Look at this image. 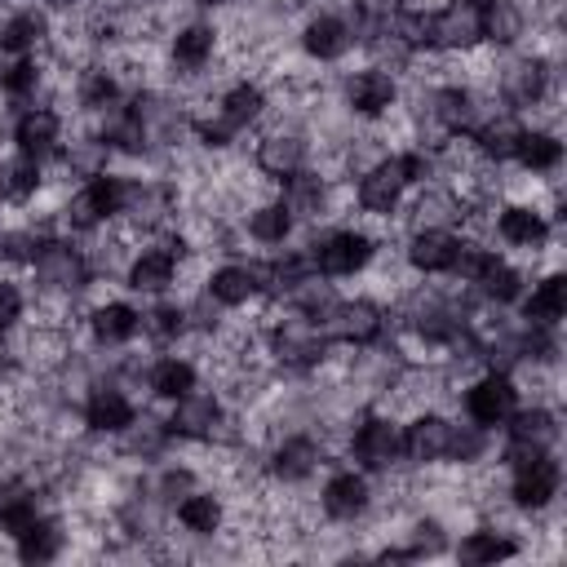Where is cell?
Instances as JSON below:
<instances>
[{"label": "cell", "mask_w": 567, "mask_h": 567, "mask_svg": "<svg viewBox=\"0 0 567 567\" xmlns=\"http://www.w3.org/2000/svg\"><path fill=\"white\" fill-rule=\"evenodd\" d=\"M456 248H461V239H456L447 226H416L403 257H408V266L421 270V275H443V270H452Z\"/></svg>", "instance_id": "cell-22"}, {"label": "cell", "mask_w": 567, "mask_h": 567, "mask_svg": "<svg viewBox=\"0 0 567 567\" xmlns=\"http://www.w3.org/2000/svg\"><path fill=\"white\" fill-rule=\"evenodd\" d=\"M186 328H190L186 323V306H177V301H155L142 315V332H151L155 341H177Z\"/></svg>", "instance_id": "cell-48"}, {"label": "cell", "mask_w": 567, "mask_h": 567, "mask_svg": "<svg viewBox=\"0 0 567 567\" xmlns=\"http://www.w3.org/2000/svg\"><path fill=\"white\" fill-rule=\"evenodd\" d=\"M44 509H40V496L31 492V487H22V483H0V532L4 536H18V532H27L35 518H40Z\"/></svg>", "instance_id": "cell-40"}, {"label": "cell", "mask_w": 567, "mask_h": 567, "mask_svg": "<svg viewBox=\"0 0 567 567\" xmlns=\"http://www.w3.org/2000/svg\"><path fill=\"white\" fill-rule=\"evenodd\" d=\"M319 332L328 341H346V346H377L385 337V310L368 297H354V301H332L328 315L319 319Z\"/></svg>", "instance_id": "cell-7"}, {"label": "cell", "mask_w": 567, "mask_h": 567, "mask_svg": "<svg viewBox=\"0 0 567 567\" xmlns=\"http://www.w3.org/2000/svg\"><path fill=\"white\" fill-rule=\"evenodd\" d=\"M190 133L199 137V146H208V151H226L230 146V137L239 133L235 124H226L221 115H195L190 120Z\"/></svg>", "instance_id": "cell-53"}, {"label": "cell", "mask_w": 567, "mask_h": 567, "mask_svg": "<svg viewBox=\"0 0 567 567\" xmlns=\"http://www.w3.org/2000/svg\"><path fill=\"white\" fill-rule=\"evenodd\" d=\"M124 208V177L120 173H93L84 177V186L62 204V221L80 235H93L97 226H106L111 217H120Z\"/></svg>", "instance_id": "cell-3"}, {"label": "cell", "mask_w": 567, "mask_h": 567, "mask_svg": "<svg viewBox=\"0 0 567 567\" xmlns=\"http://www.w3.org/2000/svg\"><path fill=\"white\" fill-rule=\"evenodd\" d=\"M350 44H354V31L341 13H315L301 27V53L310 62H337L350 53Z\"/></svg>", "instance_id": "cell-20"}, {"label": "cell", "mask_w": 567, "mask_h": 567, "mask_svg": "<svg viewBox=\"0 0 567 567\" xmlns=\"http://www.w3.org/2000/svg\"><path fill=\"white\" fill-rule=\"evenodd\" d=\"M461 408H465V416H470L474 425L496 430V425H505V421H509V412L518 408V385H514V377H509V372L487 368L483 377H474V381L465 385Z\"/></svg>", "instance_id": "cell-9"}, {"label": "cell", "mask_w": 567, "mask_h": 567, "mask_svg": "<svg viewBox=\"0 0 567 567\" xmlns=\"http://www.w3.org/2000/svg\"><path fill=\"white\" fill-rule=\"evenodd\" d=\"M319 505H323V514H328L332 523H354V518H363V514L372 509V483H368V474H363V470H337V474L323 483Z\"/></svg>", "instance_id": "cell-14"}, {"label": "cell", "mask_w": 567, "mask_h": 567, "mask_svg": "<svg viewBox=\"0 0 567 567\" xmlns=\"http://www.w3.org/2000/svg\"><path fill=\"white\" fill-rule=\"evenodd\" d=\"M483 452H487V430L483 425H452V443H447V461H456V465H474V461H483Z\"/></svg>", "instance_id": "cell-51"}, {"label": "cell", "mask_w": 567, "mask_h": 567, "mask_svg": "<svg viewBox=\"0 0 567 567\" xmlns=\"http://www.w3.org/2000/svg\"><path fill=\"white\" fill-rule=\"evenodd\" d=\"M120 97H124V89H120L115 71H106V66L80 71V80H75V102H80L89 115H102V111L120 106Z\"/></svg>", "instance_id": "cell-41"}, {"label": "cell", "mask_w": 567, "mask_h": 567, "mask_svg": "<svg viewBox=\"0 0 567 567\" xmlns=\"http://www.w3.org/2000/svg\"><path fill=\"white\" fill-rule=\"evenodd\" d=\"M266 89L257 84V80H235L226 93H221V102H217V115L226 120V124H235V128H248V124H257L261 115H266Z\"/></svg>", "instance_id": "cell-31"}, {"label": "cell", "mask_w": 567, "mask_h": 567, "mask_svg": "<svg viewBox=\"0 0 567 567\" xmlns=\"http://www.w3.org/2000/svg\"><path fill=\"white\" fill-rule=\"evenodd\" d=\"M213 53H217V27H208V22H186V27H177L173 40H168V58H173V66H182L186 75H190V71H204V66L213 62Z\"/></svg>", "instance_id": "cell-25"}, {"label": "cell", "mask_w": 567, "mask_h": 567, "mask_svg": "<svg viewBox=\"0 0 567 567\" xmlns=\"http://www.w3.org/2000/svg\"><path fill=\"white\" fill-rule=\"evenodd\" d=\"M53 9H75V4H84V0H49Z\"/></svg>", "instance_id": "cell-56"}, {"label": "cell", "mask_w": 567, "mask_h": 567, "mask_svg": "<svg viewBox=\"0 0 567 567\" xmlns=\"http://www.w3.org/2000/svg\"><path fill=\"white\" fill-rule=\"evenodd\" d=\"M505 430H509V443H518V447H554L558 443V416L545 403L514 408Z\"/></svg>", "instance_id": "cell-27"}, {"label": "cell", "mask_w": 567, "mask_h": 567, "mask_svg": "<svg viewBox=\"0 0 567 567\" xmlns=\"http://www.w3.org/2000/svg\"><path fill=\"white\" fill-rule=\"evenodd\" d=\"M514 159L527 173H554L563 164V142L549 128H523L518 133V146H514Z\"/></svg>", "instance_id": "cell-37"}, {"label": "cell", "mask_w": 567, "mask_h": 567, "mask_svg": "<svg viewBox=\"0 0 567 567\" xmlns=\"http://www.w3.org/2000/svg\"><path fill=\"white\" fill-rule=\"evenodd\" d=\"M563 315H567V279L554 270V275L536 279V288L523 297V319L540 323V328H558Z\"/></svg>", "instance_id": "cell-28"}, {"label": "cell", "mask_w": 567, "mask_h": 567, "mask_svg": "<svg viewBox=\"0 0 567 567\" xmlns=\"http://www.w3.org/2000/svg\"><path fill=\"white\" fill-rule=\"evenodd\" d=\"M447 443H452V421L439 412H416L403 425V456L412 465H439L447 461Z\"/></svg>", "instance_id": "cell-18"}, {"label": "cell", "mask_w": 567, "mask_h": 567, "mask_svg": "<svg viewBox=\"0 0 567 567\" xmlns=\"http://www.w3.org/2000/svg\"><path fill=\"white\" fill-rule=\"evenodd\" d=\"M518 133H523V124L509 115V111H496V115H487L470 137L478 142V155L483 159H514V146H518Z\"/></svg>", "instance_id": "cell-34"}, {"label": "cell", "mask_w": 567, "mask_h": 567, "mask_svg": "<svg viewBox=\"0 0 567 567\" xmlns=\"http://www.w3.org/2000/svg\"><path fill=\"white\" fill-rule=\"evenodd\" d=\"M124 4H151V0H124Z\"/></svg>", "instance_id": "cell-57"}, {"label": "cell", "mask_w": 567, "mask_h": 567, "mask_svg": "<svg viewBox=\"0 0 567 567\" xmlns=\"http://www.w3.org/2000/svg\"><path fill=\"white\" fill-rule=\"evenodd\" d=\"M244 230H248L257 244H284V239L297 230V217L284 208V199H270V204H257V208H248V217H244Z\"/></svg>", "instance_id": "cell-44"}, {"label": "cell", "mask_w": 567, "mask_h": 567, "mask_svg": "<svg viewBox=\"0 0 567 567\" xmlns=\"http://www.w3.org/2000/svg\"><path fill=\"white\" fill-rule=\"evenodd\" d=\"M412 213H416V217H412V230H416V226H447V221H461V217H465V204H461L456 190L434 186V190H425V195L416 199Z\"/></svg>", "instance_id": "cell-45"}, {"label": "cell", "mask_w": 567, "mask_h": 567, "mask_svg": "<svg viewBox=\"0 0 567 567\" xmlns=\"http://www.w3.org/2000/svg\"><path fill=\"white\" fill-rule=\"evenodd\" d=\"M49 40V13L44 9H18L0 22V49L4 53H35Z\"/></svg>", "instance_id": "cell-30"}, {"label": "cell", "mask_w": 567, "mask_h": 567, "mask_svg": "<svg viewBox=\"0 0 567 567\" xmlns=\"http://www.w3.org/2000/svg\"><path fill=\"white\" fill-rule=\"evenodd\" d=\"M22 292H18V284H9V279H0V337L4 332H13L18 328V319H22Z\"/></svg>", "instance_id": "cell-54"}, {"label": "cell", "mask_w": 567, "mask_h": 567, "mask_svg": "<svg viewBox=\"0 0 567 567\" xmlns=\"http://www.w3.org/2000/svg\"><path fill=\"white\" fill-rule=\"evenodd\" d=\"M44 230L40 226H18V230H0V261L9 266H31L44 248Z\"/></svg>", "instance_id": "cell-47"}, {"label": "cell", "mask_w": 567, "mask_h": 567, "mask_svg": "<svg viewBox=\"0 0 567 567\" xmlns=\"http://www.w3.org/2000/svg\"><path fill=\"white\" fill-rule=\"evenodd\" d=\"M394 102H399V80L385 66H363L346 80V106L359 120H381L394 111Z\"/></svg>", "instance_id": "cell-11"}, {"label": "cell", "mask_w": 567, "mask_h": 567, "mask_svg": "<svg viewBox=\"0 0 567 567\" xmlns=\"http://www.w3.org/2000/svg\"><path fill=\"white\" fill-rule=\"evenodd\" d=\"M310 261L319 275L328 279H346V275H359L372 266L377 257V239L368 230H354V226H341V230H328L319 239H310Z\"/></svg>", "instance_id": "cell-4"}, {"label": "cell", "mask_w": 567, "mask_h": 567, "mask_svg": "<svg viewBox=\"0 0 567 567\" xmlns=\"http://www.w3.org/2000/svg\"><path fill=\"white\" fill-rule=\"evenodd\" d=\"M408 186H412V182H408L403 159H399V155H381V159H372V164L359 173L354 204H359L363 213H372V217H390V213L399 208V199H403Z\"/></svg>", "instance_id": "cell-10"}, {"label": "cell", "mask_w": 567, "mask_h": 567, "mask_svg": "<svg viewBox=\"0 0 567 567\" xmlns=\"http://www.w3.org/2000/svg\"><path fill=\"white\" fill-rule=\"evenodd\" d=\"M199 385V368L182 354H159L151 368H146V390L155 399H182L186 390Z\"/></svg>", "instance_id": "cell-29"}, {"label": "cell", "mask_w": 567, "mask_h": 567, "mask_svg": "<svg viewBox=\"0 0 567 567\" xmlns=\"http://www.w3.org/2000/svg\"><path fill=\"white\" fill-rule=\"evenodd\" d=\"M496 261H501V257H496V248H487V244H465V239H461L456 261H452V275H461L465 284H478Z\"/></svg>", "instance_id": "cell-50"}, {"label": "cell", "mask_w": 567, "mask_h": 567, "mask_svg": "<svg viewBox=\"0 0 567 567\" xmlns=\"http://www.w3.org/2000/svg\"><path fill=\"white\" fill-rule=\"evenodd\" d=\"M549 84H554V66L545 58H518L496 80V89L509 106H540L549 97Z\"/></svg>", "instance_id": "cell-17"}, {"label": "cell", "mask_w": 567, "mask_h": 567, "mask_svg": "<svg viewBox=\"0 0 567 567\" xmlns=\"http://www.w3.org/2000/svg\"><path fill=\"white\" fill-rule=\"evenodd\" d=\"M518 554V540L505 536V532H492V527H478L470 532L461 545H456V558L470 563V567H487V563H505Z\"/></svg>", "instance_id": "cell-42"}, {"label": "cell", "mask_w": 567, "mask_h": 567, "mask_svg": "<svg viewBox=\"0 0 567 567\" xmlns=\"http://www.w3.org/2000/svg\"><path fill=\"white\" fill-rule=\"evenodd\" d=\"M40 80H44V71H40V62L31 58V53H22L18 62H9L4 71H0V89L13 97V102H22V97H31L35 89H40Z\"/></svg>", "instance_id": "cell-49"}, {"label": "cell", "mask_w": 567, "mask_h": 567, "mask_svg": "<svg viewBox=\"0 0 567 567\" xmlns=\"http://www.w3.org/2000/svg\"><path fill=\"white\" fill-rule=\"evenodd\" d=\"M306 159H310V142H306L297 128H275V133H266V137L257 142V151H252L257 173H266L270 182L292 177L297 168H306Z\"/></svg>", "instance_id": "cell-16"}, {"label": "cell", "mask_w": 567, "mask_h": 567, "mask_svg": "<svg viewBox=\"0 0 567 567\" xmlns=\"http://www.w3.org/2000/svg\"><path fill=\"white\" fill-rule=\"evenodd\" d=\"M177 523H182L190 536H217L221 523H226V505H221V496H213V492H186V496L177 501Z\"/></svg>", "instance_id": "cell-35"}, {"label": "cell", "mask_w": 567, "mask_h": 567, "mask_svg": "<svg viewBox=\"0 0 567 567\" xmlns=\"http://www.w3.org/2000/svg\"><path fill=\"white\" fill-rule=\"evenodd\" d=\"M18 155H31V159H44V155H58V142H62V115L53 106H22L13 128H9Z\"/></svg>", "instance_id": "cell-15"}, {"label": "cell", "mask_w": 567, "mask_h": 567, "mask_svg": "<svg viewBox=\"0 0 567 567\" xmlns=\"http://www.w3.org/2000/svg\"><path fill=\"white\" fill-rule=\"evenodd\" d=\"M478 297L483 301H492V306H509V301H518L523 297V270H514V266H505V261H496L478 284Z\"/></svg>", "instance_id": "cell-46"}, {"label": "cell", "mask_w": 567, "mask_h": 567, "mask_svg": "<svg viewBox=\"0 0 567 567\" xmlns=\"http://www.w3.org/2000/svg\"><path fill=\"white\" fill-rule=\"evenodd\" d=\"M133 416H137V408L124 394V385H115V381H97L84 399V425L93 434H120Z\"/></svg>", "instance_id": "cell-21"}, {"label": "cell", "mask_w": 567, "mask_h": 567, "mask_svg": "<svg viewBox=\"0 0 567 567\" xmlns=\"http://www.w3.org/2000/svg\"><path fill=\"white\" fill-rule=\"evenodd\" d=\"M168 421H159V416H151V412H142V416H133L124 430H120V447H124V456H142V461H151V456H159L164 447H168Z\"/></svg>", "instance_id": "cell-38"}, {"label": "cell", "mask_w": 567, "mask_h": 567, "mask_svg": "<svg viewBox=\"0 0 567 567\" xmlns=\"http://www.w3.org/2000/svg\"><path fill=\"white\" fill-rule=\"evenodd\" d=\"M505 465H509V501L518 509H549L558 487H563V465L549 447H505Z\"/></svg>", "instance_id": "cell-1"}, {"label": "cell", "mask_w": 567, "mask_h": 567, "mask_svg": "<svg viewBox=\"0 0 567 567\" xmlns=\"http://www.w3.org/2000/svg\"><path fill=\"white\" fill-rule=\"evenodd\" d=\"M13 540H18V558H22V563H49V558H58V554H62L66 532H62V523H58V518L40 514V518H35L27 532H18Z\"/></svg>", "instance_id": "cell-39"}, {"label": "cell", "mask_w": 567, "mask_h": 567, "mask_svg": "<svg viewBox=\"0 0 567 567\" xmlns=\"http://www.w3.org/2000/svg\"><path fill=\"white\" fill-rule=\"evenodd\" d=\"M89 332L97 346H124L142 332V310L128 301H102L89 310Z\"/></svg>", "instance_id": "cell-24"}, {"label": "cell", "mask_w": 567, "mask_h": 567, "mask_svg": "<svg viewBox=\"0 0 567 567\" xmlns=\"http://www.w3.org/2000/svg\"><path fill=\"white\" fill-rule=\"evenodd\" d=\"M177 266H182V257L173 252L168 239H159V244H146V248H137V252L128 257V266H124V284H128L133 292H151V297H159V292L173 288Z\"/></svg>", "instance_id": "cell-12"}, {"label": "cell", "mask_w": 567, "mask_h": 567, "mask_svg": "<svg viewBox=\"0 0 567 567\" xmlns=\"http://www.w3.org/2000/svg\"><path fill=\"white\" fill-rule=\"evenodd\" d=\"M523 27H527V18L514 0H483V40L487 44L509 49V44H518Z\"/></svg>", "instance_id": "cell-43"}, {"label": "cell", "mask_w": 567, "mask_h": 567, "mask_svg": "<svg viewBox=\"0 0 567 567\" xmlns=\"http://www.w3.org/2000/svg\"><path fill=\"white\" fill-rule=\"evenodd\" d=\"M323 461V447L315 434H284L275 447H270V461L266 470L279 478V483H306Z\"/></svg>", "instance_id": "cell-19"}, {"label": "cell", "mask_w": 567, "mask_h": 567, "mask_svg": "<svg viewBox=\"0 0 567 567\" xmlns=\"http://www.w3.org/2000/svg\"><path fill=\"white\" fill-rule=\"evenodd\" d=\"M266 350L275 354V363L292 368V372H310L328 359V337L319 332V323L292 315V319H284L266 332Z\"/></svg>", "instance_id": "cell-6"}, {"label": "cell", "mask_w": 567, "mask_h": 567, "mask_svg": "<svg viewBox=\"0 0 567 567\" xmlns=\"http://www.w3.org/2000/svg\"><path fill=\"white\" fill-rule=\"evenodd\" d=\"M483 44V0H447L430 9V49L439 53H470Z\"/></svg>", "instance_id": "cell-8"}, {"label": "cell", "mask_w": 567, "mask_h": 567, "mask_svg": "<svg viewBox=\"0 0 567 567\" xmlns=\"http://www.w3.org/2000/svg\"><path fill=\"white\" fill-rule=\"evenodd\" d=\"M350 456L359 461L363 474H390L399 465V456H403V430H399V421L385 416V412H368L354 425V434H350Z\"/></svg>", "instance_id": "cell-5"}, {"label": "cell", "mask_w": 567, "mask_h": 567, "mask_svg": "<svg viewBox=\"0 0 567 567\" xmlns=\"http://www.w3.org/2000/svg\"><path fill=\"white\" fill-rule=\"evenodd\" d=\"M399 9H403V0H350V18L346 22H350L359 44H372V40L390 35Z\"/></svg>", "instance_id": "cell-33"}, {"label": "cell", "mask_w": 567, "mask_h": 567, "mask_svg": "<svg viewBox=\"0 0 567 567\" xmlns=\"http://www.w3.org/2000/svg\"><path fill=\"white\" fill-rule=\"evenodd\" d=\"M284 208L292 213V217H323V208H328V182L319 177V173H310V168H297L292 177H284Z\"/></svg>", "instance_id": "cell-32"}, {"label": "cell", "mask_w": 567, "mask_h": 567, "mask_svg": "<svg viewBox=\"0 0 567 567\" xmlns=\"http://www.w3.org/2000/svg\"><path fill=\"white\" fill-rule=\"evenodd\" d=\"M496 235L509 244V248H523V252H540L549 244V221L540 208L532 204H505L501 217H496Z\"/></svg>", "instance_id": "cell-23"}, {"label": "cell", "mask_w": 567, "mask_h": 567, "mask_svg": "<svg viewBox=\"0 0 567 567\" xmlns=\"http://www.w3.org/2000/svg\"><path fill=\"white\" fill-rule=\"evenodd\" d=\"M204 292H208L217 306H226V310L248 306L252 297H261V292H257V275H252V261H226V266H217V270L204 279Z\"/></svg>", "instance_id": "cell-26"}, {"label": "cell", "mask_w": 567, "mask_h": 567, "mask_svg": "<svg viewBox=\"0 0 567 567\" xmlns=\"http://www.w3.org/2000/svg\"><path fill=\"white\" fill-rule=\"evenodd\" d=\"M13 363H18V359H13V354H9V350H4V346H0V381H4V377H9V372H13Z\"/></svg>", "instance_id": "cell-55"}, {"label": "cell", "mask_w": 567, "mask_h": 567, "mask_svg": "<svg viewBox=\"0 0 567 567\" xmlns=\"http://www.w3.org/2000/svg\"><path fill=\"white\" fill-rule=\"evenodd\" d=\"M31 270H35V288H40L44 297H53V301L80 297V292L89 288V279H93L89 257H84L75 244H66V239H44L40 257L31 261Z\"/></svg>", "instance_id": "cell-2"}, {"label": "cell", "mask_w": 567, "mask_h": 567, "mask_svg": "<svg viewBox=\"0 0 567 567\" xmlns=\"http://www.w3.org/2000/svg\"><path fill=\"white\" fill-rule=\"evenodd\" d=\"M40 186H44L40 159H31V155L0 159V199L4 204H31L40 195Z\"/></svg>", "instance_id": "cell-36"}, {"label": "cell", "mask_w": 567, "mask_h": 567, "mask_svg": "<svg viewBox=\"0 0 567 567\" xmlns=\"http://www.w3.org/2000/svg\"><path fill=\"white\" fill-rule=\"evenodd\" d=\"M221 416H226V408H221V399L213 394V390H186L182 399H173V416H168V434L173 439H195V443H204V439H213V430L221 425Z\"/></svg>", "instance_id": "cell-13"}, {"label": "cell", "mask_w": 567, "mask_h": 567, "mask_svg": "<svg viewBox=\"0 0 567 567\" xmlns=\"http://www.w3.org/2000/svg\"><path fill=\"white\" fill-rule=\"evenodd\" d=\"M186 492H195V470H186V465H168L151 487V496L159 505H177V496H186Z\"/></svg>", "instance_id": "cell-52"}]
</instances>
